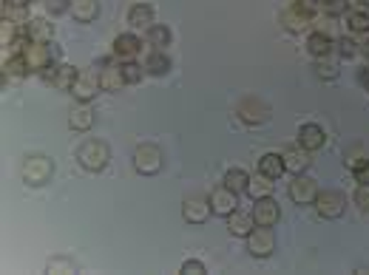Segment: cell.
I'll use <instances>...</instances> for the list:
<instances>
[{"mask_svg":"<svg viewBox=\"0 0 369 275\" xmlns=\"http://www.w3.org/2000/svg\"><path fill=\"white\" fill-rule=\"evenodd\" d=\"M344 17H347L350 31H355V34H367L369 31V3H353L344 11Z\"/></svg>","mask_w":369,"mask_h":275,"instance_id":"cell-18","label":"cell"},{"mask_svg":"<svg viewBox=\"0 0 369 275\" xmlns=\"http://www.w3.org/2000/svg\"><path fill=\"white\" fill-rule=\"evenodd\" d=\"M23 60H26V65H28V71L31 74H43V71H48L51 65H57L54 63V57H57V51L48 45V43H37V40H28L26 45H23Z\"/></svg>","mask_w":369,"mask_h":275,"instance_id":"cell-2","label":"cell"},{"mask_svg":"<svg viewBox=\"0 0 369 275\" xmlns=\"http://www.w3.org/2000/svg\"><path fill=\"white\" fill-rule=\"evenodd\" d=\"M281 159H284V171H290L293 176H298V173H304L307 168H310V151H304L301 145H293V148H284L281 151Z\"/></svg>","mask_w":369,"mask_h":275,"instance_id":"cell-16","label":"cell"},{"mask_svg":"<svg viewBox=\"0 0 369 275\" xmlns=\"http://www.w3.org/2000/svg\"><path fill=\"white\" fill-rule=\"evenodd\" d=\"M298 145H301L304 151H310V153L321 151V148L327 145V134H324V128H321V125H316V122L301 125V128H298Z\"/></svg>","mask_w":369,"mask_h":275,"instance_id":"cell-15","label":"cell"},{"mask_svg":"<svg viewBox=\"0 0 369 275\" xmlns=\"http://www.w3.org/2000/svg\"><path fill=\"white\" fill-rule=\"evenodd\" d=\"M316 74H318L321 80H327V82H330V80H336V77H338V65H336L330 57H321V60H318V65H316Z\"/></svg>","mask_w":369,"mask_h":275,"instance_id":"cell-36","label":"cell"},{"mask_svg":"<svg viewBox=\"0 0 369 275\" xmlns=\"http://www.w3.org/2000/svg\"><path fill=\"white\" fill-rule=\"evenodd\" d=\"M253 227H256L253 213H244V210L236 207V210L227 216V233L236 236V239H247V236L253 233Z\"/></svg>","mask_w":369,"mask_h":275,"instance_id":"cell-17","label":"cell"},{"mask_svg":"<svg viewBox=\"0 0 369 275\" xmlns=\"http://www.w3.org/2000/svg\"><path fill=\"white\" fill-rule=\"evenodd\" d=\"M361 54H364V57L369 60V40H367V43H361Z\"/></svg>","mask_w":369,"mask_h":275,"instance_id":"cell-42","label":"cell"},{"mask_svg":"<svg viewBox=\"0 0 369 275\" xmlns=\"http://www.w3.org/2000/svg\"><path fill=\"white\" fill-rule=\"evenodd\" d=\"M180 273L182 275H204L207 273V267H204L202 261H196V259H187L182 267H180Z\"/></svg>","mask_w":369,"mask_h":275,"instance_id":"cell-38","label":"cell"},{"mask_svg":"<svg viewBox=\"0 0 369 275\" xmlns=\"http://www.w3.org/2000/svg\"><path fill=\"white\" fill-rule=\"evenodd\" d=\"M279 20H281V26H284L287 31H293V34H301V31H307V28L313 26V17L296 11L293 6H287V9L279 14Z\"/></svg>","mask_w":369,"mask_h":275,"instance_id":"cell-19","label":"cell"},{"mask_svg":"<svg viewBox=\"0 0 369 275\" xmlns=\"http://www.w3.org/2000/svg\"><path fill=\"white\" fill-rule=\"evenodd\" d=\"M287 193H290V199H293L296 205H316V199H318V185H316V179L298 173V176H293Z\"/></svg>","mask_w":369,"mask_h":275,"instance_id":"cell-9","label":"cell"},{"mask_svg":"<svg viewBox=\"0 0 369 275\" xmlns=\"http://www.w3.org/2000/svg\"><path fill=\"white\" fill-rule=\"evenodd\" d=\"M108 159H111V151H108V145H105L103 139H85V142L77 148V162H80V168H85L88 173L103 171V168L108 165Z\"/></svg>","mask_w":369,"mask_h":275,"instance_id":"cell-1","label":"cell"},{"mask_svg":"<svg viewBox=\"0 0 369 275\" xmlns=\"http://www.w3.org/2000/svg\"><path fill=\"white\" fill-rule=\"evenodd\" d=\"M48 273H77V264L68 259H51L48 261Z\"/></svg>","mask_w":369,"mask_h":275,"instance_id":"cell-37","label":"cell"},{"mask_svg":"<svg viewBox=\"0 0 369 275\" xmlns=\"http://www.w3.org/2000/svg\"><path fill=\"white\" fill-rule=\"evenodd\" d=\"M77 77H80V71H77L74 65H68V63H57V65H51L48 71H43V80H46V82H51L57 91H68V94H71Z\"/></svg>","mask_w":369,"mask_h":275,"instance_id":"cell-8","label":"cell"},{"mask_svg":"<svg viewBox=\"0 0 369 275\" xmlns=\"http://www.w3.org/2000/svg\"><path fill=\"white\" fill-rule=\"evenodd\" d=\"M236 117H239L244 125L259 128V125H264V122L270 119V108H267L261 99H256V97H244V99L236 105Z\"/></svg>","mask_w":369,"mask_h":275,"instance_id":"cell-6","label":"cell"},{"mask_svg":"<svg viewBox=\"0 0 369 275\" xmlns=\"http://www.w3.org/2000/svg\"><path fill=\"white\" fill-rule=\"evenodd\" d=\"M247 196H250L253 202H256V199H264V196H273V179H267V176L259 173V179H250Z\"/></svg>","mask_w":369,"mask_h":275,"instance_id":"cell-31","label":"cell"},{"mask_svg":"<svg viewBox=\"0 0 369 275\" xmlns=\"http://www.w3.org/2000/svg\"><path fill=\"white\" fill-rule=\"evenodd\" d=\"M20 173H23V182H26L28 188H43V185L51 182V176H54V162H51L48 156H28V159L23 162Z\"/></svg>","mask_w":369,"mask_h":275,"instance_id":"cell-4","label":"cell"},{"mask_svg":"<svg viewBox=\"0 0 369 275\" xmlns=\"http://www.w3.org/2000/svg\"><path fill=\"white\" fill-rule=\"evenodd\" d=\"M28 74V65H26V60H23V54H9L6 60H3V77H26Z\"/></svg>","mask_w":369,"mask_h":275,"instance_id":"cell-30","label":"cell"},{"mask_svg":"<svg viewBox=\"0 0 369 275\" xmlns=\"http://www.w3.org/2000/svg\"><path fill=\"white\" fill-rule=\"evenodd\" d=\"M361 82H364V85H367V88H369V68H367V71H364V74H361Z\"/></svg>","mask_w":369,"mask_h":275,"instance_id":"cell-43","label":"cell"},{"mask_svg":"<svg viewBox=\"0 0 369 275\" xmlns=\"http://www.w3.org/2000/svg\"><path fill=\"white\" fill-rule=\"evenodd\" d=\"M145 71L148 74H154V77H165L168 71H171V57L165 54V51H151L148 54V60H145Z\"/></svg>","mask_w":369,"mask_h":275,"instance_id":"cell-27","label":"cell"},{"mask_svg":"<svg viewBox=\"0 0 369 275\" xmlns=\"http://www.w3.org/2000/svg\"><path fill=\"white\" fill-rule=\"evenodd\" d=\"M120 68H123V77H125V82H128V85H137V82H142V74H145V68H142L137 60H131V63H120Z\"/></svg>","mask_w":369,"mask_h":275,"instance_id":"cell-32","label":"cell"},{"mask_svg":"<svg viewBox=\"0 0 369 275\" xmlns=\"http://www.w3.org/2000/svg\"><path fill=\"white\" fill-rule=\"evenodd\" d=\"M100 91H103V82H100V74H97V71L80 74L77 82H74V88H71V94H74L77 102H91Z\"/></svg>","mask_w":369,"mask_h":275,"instance_id":"cell-12","label":"cell"},{"mask_svg":"<svg viewBox=\"0 0 369 275\" xmlns=\"http://www.w3.org/2000/svg\"><path fill=\"white\" fill-rule=\"evenodd\" d=\"M3 6H20V9H26V6H31V0H3Z\"/></svg>","mask_w":369,"mask_h":275,"instance_id":"cell-41","label":"cell"},{"mask_svg":"<svg viewBox=\"0 0 369 275\" xmlns=\"http://www.w3.org/2000/svg\"><path fill=\"white\" fill-rule=\"evenodd\" d=\"M236 202H239V193H233L230 188H224V185H219V188H213L210 190V210L216 213V216H230L233 210H236Z\"/></svg>","mask_w":369,"mask_h":275,"instance_id":"cell-14","label":"cell"},{"mask_svg":"<svg viewBox=\"0 0 369 275\" xmlns=\"http://www.w3.org/2000/svg\"><path fill=\"white\" fill-rule=\"evenodd\" d=\"M247 250H250V256L253 259H267V256H273V250H276V233H273V227H253V233L247 236Z\"/></svg>","mask_w":369,"mask_h":275,"instance_id":"cell-7","label":"cell"},{"mask_svg":"<svg viewBox=\"0 0 369 275\" xmlns=\"http://www.w3.org/2000/svg\"><path fill=\"white\" fill-rule=\"evenodd\" d=\"M259 173L276 182V179L284 173V159H281V153H273V151L264 153V156L259 159Z\"/></svg>","mask_w":369,"mask_h":275,"instance_id":"cell-26","label":"cell"},{"mask_svg":"<svg viewBox=\"0 0 369 275\" xmlns=\"http://www.w3.org/2000/svg\"><path fill=\"white\" fill-rule=\"evenodd\" d=\"M338 51H341L344 57H355L361 48H358V43H355V40H350V37H341V40H338Z\"/></svg>","mask_w":369,"mask_h":275,"instance_id":"cell-40","label":"cell"},{"mask_svg":"<svg viewBox=\"0 0 369 275\" xmlns=\"http://www.w3.org/2000/svg\"><path fill=\"white\" fill-rule=\"evenodd\" d=\"M333 45H336V40H333L330 34H324V31H313V34L307 37V51H310L316 60L330 57V54H333Z\"/></svg>","mask_w":369,"mask_h":275,"instance_id":"cell-22","label":"cell"},{"mask_svg":"<svg viewBox=\"0 0 369 275\" xmlns=\"http://www.w3.org/2000/svg\"><path fill=\"white\" fill-rule=\"evenodd\" d=\"M353 202H355L361 210H369V185H358V188H355Z\"/></svg>","mask_w":369,"mask_h":275,"instance_id":"cell-39","label":"cell"},{"mask_svg":"<svg viewBox=\"0 0 369 275\" xmlns=\"http://www.w3.org/2000/svg\"><path fill=\"white\" fill-rule=\"evenodd\" d=\"M100 14V0H71V17L77 23H94Z\"/></svg>","mask_w":369,"mask_h":275,"instance_id":"cell-24","label":"cell"},{"mask_svg":"<svg viewBox=\"0 0 369 275\" xmlns=\"http://www.w3.org/2000/svg\"><path fill=\"white\" fill-rule=\"evenodd\" d=\"M128 26L131 28H151L154 26V6L151 3H134L128 9Z\"/></svg>","mask_w":369,"mask_h":275,"instance_id":"cell-20","label":"cell"},{"mask_svg":"<svg viewBox=\"0 0 369 275\" xmlns=\"http://www.w3.org/2000/svg\"><path fill=\"white\" fill-rule=\"evenodd\" d=\"M290 6H293L296 11H301V14L313 17V20H316V17L321 14V9H324V6H321V0H293Z\"/></svg>","mask_w":369,"mask_h":275,"instance_id":"cell-33","label":"cell"},{"mask_svg":"<svg viewBox=\"0 0 369 275\" xmlns=\"http://www.w3.org/2000/svg\"><path fill=\"white\" fill-rule=\"evenodd\" d=\"M111 51H114V57H117L120 63H131V60H137V57H140V51H142V40H140L134 31H125V34L114 37Z\"/></svg>","mask_w":369,"mask_h":275,"instance_id":"cell-11","label":"cell"},{"mask_svg":"<svg viewBox=\"0 0 369 275\" xmlns=\"http://www.w3.org/2000/svg\"><path fill=\"white\" fill-rule=\"evenodd\" d=\"M224 188H230L233 193H247V185H250V176L241 171V168H230L227 173H224V182H222Z\"/></svg>","mask_w":369,"mask_h":275,"instance_id":"cell-29","label":"cell"},{"mask_svg":"<svg viewBox=\"0 0 369 275\" xmlns=\"http://www.w3.org/2000/svg\"><path fill=\"white\" fill-rule=\"evenodd\" d=\"M313 207L321 219H341L347 213V196L341 190H318V199Z\"/></svg>","mask_w":369,"mask_h":275,"instance_id":"cell-5","label":"cell"},{"mask_svg":"<svg viewBox=\"0 0 369 275\" xmlns=\"http://www.w3.org/2000/svg\"><path fill=\"white\" fill-rule=\"evenodd\" d=\"M100 82H103V91H108V94H117L123 85H128L120 65H105V68L100 71Z\"/></svg>","mask_w":369,"mask_h":275,"instance_id":"cell-25","label":"cell"},{"mask_svg":"<svg viewBox=\"0 0 369 275\" xmlns=\"http://www.w3.org/2000/svg\"><path fill=\"white\" fill-rule=\"evenodd\" d=\"M162 165H165V153H162L160 145H154V142L137 145V151H134V168H137V173L157 176L162 171Z\"/></svg>","mask_w":369,"mask_h":275,"instance_id":"cell-3","label":"cell"},{"mask_svg":"<svg viewBox=\"0 0 369 275\" xmlns=\"http://www.w3.org/2000/svg\"><path fill=\"white\" fill-rule=\"evenodd\" d=\"M145 31H148V34H145V37H148V45H154L157 51H165V48L171 45V40H174V34H171L168 26H157V23H154V26L145 28Z\"/></svg>","mask_w":369,"mask_h":275,"instance_id":"cell-28","label":"cell"},{"mask_svg":"<svg viewBox=\"0 0 369 275\" xmlns=\"http://www.w3.org/2000/svg\"><path fill=\"white\" fill-rule=\"evenodd\" d=\"M210 213H213L210 199H204V196H190L182 202V219L187 225H204Z\"/></svg>","mask_w":369,"mask_h":275,"instance_id":"cell-13","label":"cell"},{"mask_svg":"<svg viewBox=\"0 0 369 275\" xmlns=\"http://www.w3.org/2000/svg\"><path fill=\"white\" fill-rule=\"evenodd\" d=\"M68 128H71V131H91V128H94V111L88 108V102H80L77 108H71V114H68Z\"/></svg>","mask_w":369,"mask_h":275,"instance_id":"cell-23","label":"cell"},{"mask_svg":"<svg viewBox=\"0 0 369 275\" xmlns=\"http://www.w3.org/2000/svg\"><path fill=\"white\" fill-rule=\"evenodd\" d=\"M353 179L358 185H369V156H361V159H353Z\"/></svg>","mask_w":369,"mask_h":275,"instance_id":"cell-34","label":"cell"},{"mask_svg":"<svg viewBox=\"0 0 369 275\" xmlns=\"http://www.w3.org/2000/svg\"><path fill=\"white\" fill-rule=\"evenodd\" d=\"M26 37L28 40H37V43H51V37H54V23H48V20H43V17H34V20H28L26 23Z\"/></svg>","mask_w":369,"mask_h":275,"instance_id":"cell-21","label":"cell"},{"mask_svg":"<svg viewBox=\"0 0 369 275\" xmlns=\"http://www.w3.org/2000/svg\"><path fill=\"white\" fill-rule=\"evenodd\" d=\"M250 213H253V222H256L259 227H276L279 219H281V207H279V202H276L273 196L256 199V205H253Z\"/></svg>","mask_w":369,"mask_h":275,"instance_id":"cell-10","label":"cell"},{"mask_svg":"<svg viewBox=\"0 0 369 275\" xmlns=\"http://www.w3.org/2000/svg\"><path fill=\"white\" fill-rule=\"evenodd\" d=\"M330 3H336V0H321V6H330Z\"/></svg>","mask_w":369,"mask_h":275,"instance_id":"cell-44","label":"cell"},{"mask_svg":"<svg viewBox=\"0 0 369 275\" xmlns=\"http://www.w3.org/2000/svg\"><path fill=\"white\" fill-rule=\"evenodd\" d=\"M43 9L48 17H60V14H71V0H43Z\"/></svg>","mask_w":369,"mask_h":275,"instance_id":"cell-35","label":"cell"}]
</instances>
